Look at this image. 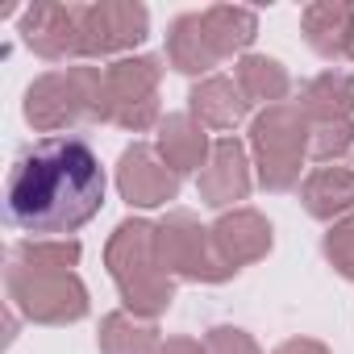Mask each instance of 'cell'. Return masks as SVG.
<instances>
[{"instance_id":"cell-23","label":"cell","mask_w":354,"mask_h":354,"mask_svg":"<svg viewBox=\"0 0 354 354\" xmlns=\"http://www.w3.org/2000/svg\"><path fill=\"white\" fill-rule=\"evenodd\" d=\"M321 250H325L329 267H333L346 283H354V213L329 225V234H325Z\"/></svg>"},{"instance_id":"cell-4","label":"cell","mask_w":354,"mask_h":354,"mask_svg":"<svg viewBox=\"0 0 354 354\" xmlns=\"http://www.w3.org/2000/svg\"><path fill=\"white\" fill-rule=\"evenodd\" d=\"M313 146V121L296 100H283L275 109H263L250 121V162L254 180L267 192H292L300 188V171Z\"/></svg>"},{"instance_id":"cell-15","label":"cell","mask_w":354,"mask_h":354,"mask_svg":"<svg viewBox=\"0 0 354 354\" xmlns=\"http://www.w3.org/2000/svg\"><path fill=\"white\" fill-rule=\"evenodd\" d=\"M188 113L205 125V129H221L230 138V129H238L250 113L238 80L230 75H209V80H196L192 92H188Z\"/></svg>"},{"instance_id":"cell-6","label":"cell","mask_w":354,"mask_h":354,"mask_svg":"<svg viewBox=\"0 0 354 354\" xmlns=\"http://www.w3.org/2000/svg\"><path fill=\"white\" fill-rule=\"evenodd\" d=\"M154 250L162 271L184 283H225L238 275L221 263L209 225H201V217L188 209H171L162 221H154Z\"/></svg>"},{"instance_id":"cell-11","label":"cell","mask_w":354,"mask_h":354,"mask_svg":"<svg viewBox=\"0 0 354 354\" xmlns=\"http://www.w3.org/2000/svg\"><path fill=\"white\" fill-rule=\"evenodd\" d=\"M84 5H34L21 13V42L46 63H75L84 59Z\"/></svg>"},{"instance_id":"cell-8","label":"cell","mask_w":354,"mask_h":354,"mask_svg":"<svg viewBox=\"0 0 354 354\" xmlns=\"http://www.w3.org/2000/svg\"><path fill=\"white\" fill-rule=\"evenodd\" d=\"M84 30V59H129L133 46L146 42L150 34V13L138 0H96L80 13Z\"/></svg>"},{"instance_id":"cell-9","label":"cell","mask_w":354,"mask_h":354,"mask_svg":"<svg viewBox=\"0 0 354 354\" xmlns=\"http://www.w3.org/2000/svg\"><path fill=\"white\" fill-rule=\"evenodd\" d=\"M117 192L129 209H162L180 196V175H175L154 146L133 142L117 158Z\"/></svg>"},{"instance_id":"cell-7","label":"cell","mask_w":354,"mask_h":354,"mask_svg":"<svg viewBox=\"0 0 354 354\" xmlns=\"http://www.w3.org/2000/svg\"><path fill=\"white\" fill-rule=\"evenodd\" d=\"M158 84H162V63L154 55H129L104 67V125L146 133L158 129L162 109H158Z\"/></svg>"},{"instance_id":"cell-1","label":"cell","mask_w":354,"mask_h":354,"mask_svg":"<svg viewBox=\"0 0 354 354\" xmlns=\"http://www.w3.org/2000/svg\"><path fill=\"white\" fill-rule=\"evenodd\" d=\"M104 209V167L96 150L75 138H42L26 146L5 180V217L21 234L63 238L80 234Z\"/></svg>"},{"instance_id":"cell-24","label":"cell","mask_w":354,"mask_h":354,"mask_svg":"<svg viewBox=\"0 0 354 354\" xmlns=\"http://www.w3.org/2000/svg\"><path fill=\"white\" fill-rule=\"evenodd\" d=\"M205 350L209 354H263L259 342L246 329H238V325H213L205 333Z\"/></svg>"},{"instance_id":"cell-5","label":"cell","mask_w":354,"mask_h":354,"mask_svg":"<svg viewBox=\"0 0 354 354\" xmlns=\"http://www.w3.org/2000/svg\"><path fill=\"white\" fill-rule=\"evenodd\" d=\"M5 292L9 308L34 325H75L92 308L88 288L75 271H30L13 259L5 267Z\"/></svg>"},{"instance_id":"cell-3","label":"cell","mask_w":354,"mask_h":354,"mask_svg":"<svg viewBox=\"0 0 354 354\" xmlns=\"http://www.w3.org/2000/svg\"><path fill=\"white\" fill-rule=\"evenodd\" d=\"M26 121L38 133H59L84 121L104 125V71L92 63H75V67H59L38 75L26 88Z\"/></svg>"},{"instance_id":"cell-25","label":"cell","mask_w":354,"mask_h":354,"mask_svg":"<svg viewBox=\"0 0 354 354\" xmlns=\"http://www.w3.org/2000/svg\"><path fill=\"white\" fill-rule=\"evenodd\" d=\"M275 354H333V350L317 337H288V342L275 346Z\"/></svg>"},{"instance_id":"cell-12","label":"cell","mask_w":354,"mask_h":354,"mask_svg":"<svg viewBox=\"0 0 354 354\" xmlns=\"http://www.w3.org/2000/svg\"><path fill=\"white\" fill-rule=\"evenodd\" d=\"M209 234H213V246H217V254L230 271H242V267L267 259L271 246H275L271 221L259 209H230L209 225Z\"/></svg>"},{"instance_id":"cell-22","label":"cell","mask_w":354,"mask_h":354,"mask_svg":"<svg viewBox=\"0 0 354 354\" xmlns=\"http://www.w3.org/2000/svg\"><path fill=\"white\" fill-rule=\"evenodd\" d=\"M80 242L75 238H26L13 246V263L30 267V271H71L80 263Z\"/></svg>"},{"instance_id":"cell-26","label":"cell","mask_w":354,"mask_h":354,"mask_svg":"<svg viewBox=\"0 0 354 354\" xmlns=\"http://www.w3.org/2000/svg\"><path fill=\"white\" fill-rule=\"evenodd\" d=\"M158 354H209V350H205V342H196V337H167V342L158 346Z\"/></svg>"},{"instance_id":"cell-18","label":"cell","mask_w":354,"mask_h":354,"mask_svg":"<svg viewBox=\"0 0 354 354\" xmlns=\"http://www.w3.org/2000/svg\"><path fill=\"white\" fill-rule=\"evenodd\" d=\"M304 117L313 125H337V121H354V75L350 71H321L313 75L304 88H300V100Z\"/></svg>"},{"instance_id":"cell-17","label":"cell","mask_w":354,"mask_h":354,"mask_svg":"<svg viewBox=\"0 0 354 354\" xmlns=\"http://www.w3.org/2000/svg\"><path fill=\"white\" fill-rule=\"evenodd\" d=\"M167 63L180 75H205V80L221 63L201 13H184V17L171 21V30H167Z\"/></svg>"},{"instance_id":"cell-10","label":"cell","mask_w":354,"mask_h":354,"mask_svg":"<svg viewBox=\"0 0 354 354\" xmlns=\"http://www.w3.org/2000/svg\"><path fill=\"white\" fill-rule=\"evenodd\" d=\"M250 167H254V162H250V154H246V142H238L234 133H230V138H217V142H213V154H209V162H205V171L196 175L201 201H205L209 209H221V213L242 209L238 201H246L250 188H254V171H250Z\"/></svg>"},{"instance_id":"cell-21","label":"cell","mask_w":354,"mask_h":354,"mask_svg":"<svg viewBox=\"0 0 354 354\" xmlns=\"http://www.w3.org/2000/svg\"><path fill=\"white\" fill-rule=\"evenodd\" d=\"M96 346H100V354H158L162 337H158V325L154 321L117 308V313H109L100 321Z\"/></svg>"},{"instance_id":"cell-2","label":"cell","mask_w":354,"mask_h":354,"mask_svg":"<svg viewBox=\"0 0 354 354\" xmlns=\"http://www.w3.org/2000/svg\"><path fill=\"white\" fill-rule=\"evenodd\" d=\"M104 267L109 279L117 283V296L125 304V313L158 321L171 300H175V279L162 271L158 250H154V221L142 217H125L109 242H104Z\"/></svg>"},{"instance_id":"cell-20","label":"cell","mask_w":354,"mask_h":354,"mask_svg":"<svg viewBox=\"0 0 354 354\" xmlns=\"http://www.w3.org/2000/svg\"><path fill=\"white\" fill-rule=\"evenodd\" d=\"M201 17L209 26V38L217 46L221 63L234 59V55L242 59L250 50V42L259 38V13L254 9H242V5H209V9H201Z\"/></svg>"},{"instance_id":"cell-19","label":"cell","mask_w":354,"mask_h":354,"mask_svg":"<svg viewBox=\"0 0 354 354\" xmlns=\"http://www.w3.org/2000/svg\"><path fill=\"white\" fill-rule=\"evenodd\" d=\"M234 80H238L246 104H259V109H275L292 92L288 67L279 59H267V55H242L238 67H234Z\"/></svg>"},{"instance_id":"cell-13","label":"cell","mask_w":354,"mask_h":354,"mask_svg":"<svg viewBox=\"0 0 354 354\" xmlns=\"http://www.w3.org/2000/svg\"><path fill=\"white\" fill-rule=\"evenodd\" d=\"M300 34L313 55L325 63L354 59V5L346 0H317L300 13Z\"/></svg>"},{"instance_id":"cell-14","label":"cell","mask_w":354,"mask_h":354,"mask_svg":"<svg viewBox=\"0 0 354 354\" xmlns=\"http://www.w3.org/2000/svg\"><path fill=\"white\" fill-rule=\"evenodd\" d=\"M154 150H158V158L180 175H201L205 171V162H209V154H213V142H209V129L192 117V113H167L162 121H158V133H154Z\"/></svg>"},{"instance_id":"cell-16","label":"cell","mask_w":354,"mask_h":354,"mask_svg":"<svg viewBox=\"0 0 354 354\" xmlns=\"http://www.w3.org/2000/svg\"><path fill=\"white\" fill-rule=\"evenodd\" d=\"M300 205L313 221H342L354 213V171L350 167H317L300 180Z\"/></svg>"}]
</instances>
